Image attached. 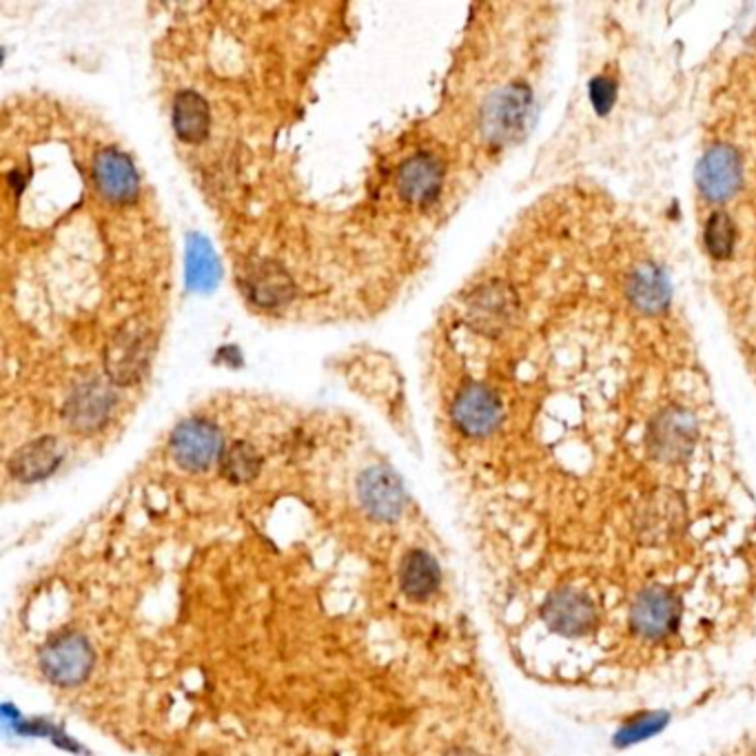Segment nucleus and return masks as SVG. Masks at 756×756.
I'll list each match as a JSON object with an SVG mask.
<instances>
[{"label":"nucleus","mask_w":756,"mask_h":756,"mask_svg":"<svg viewBox=\"0 0 756 756\" xmlns=\"http://www.w3.org/2000/svg\"><path fill=\"white\" fill-rule=\"evenodd\" d=\"M172 120H174L176 135L187 144L202 142L211 129L209 105L200 94H196L191 90L180 92L176 96Z\"/></svg>","instance_id":"obj_17"},{"label":"nucleus","mask_w":756,"mask_h":756,"mask_svg":"<svg viewBox=\"0 0 756 756\" xmlns=\"http://www.w3.org/2000/svg\"><path fill=\"white\" fill-rule=\"evenodd\" d=\"M114 409V393L98 380L75 389L67 402L64 415L73 430L94 433L103 428Z\"/></svg>","instance_id":"obj_12"},{"label":"nucleus","mask_w":756,"mask_h":756,"mask_svg":"<svg viewBox=\"0 0 756 756\" xmlns=\"http://www.w3.org/2000/svg\"><path fill=\"white\" fill-rule=\"evenodd\" d=\"M473 307L480 322H484L486 327H501L512 309V299L508 288L493 286V288H484L477 295Z\"/></svg>","instance_id":"obj_22"},{"label":"nucleus","mask_w":756,"mask_h":756,"mask_svg":"<svg viewBox=\"0 0 756 756\" xmlns=\"http://www.w3.org/2000/svg\"><path fill=\"white\" fill-rule=\"evenodd\" d=\"M62 460V450L54 437H40L25 444L10 462V469L21 482H40L49 477Z\"/></svg>","instance_id":"obj_14"},{"label":"nucleus","mask_w":756,"mask_h":756,"mask_svg":"<svg viewBox=\"0 0 756 756\" xmlns=\"http://www.w3.org/2000/svg\"><path fill=\"white\" fill-rule=\"evenodd\" d=\"M357 493L375 519L391 521L404 510V488L389 469H368L359 477Z\"/></svg>","instance_id":"obj_10"},{"label":"nucleus","mask_w":756,"mask_h":756,"mask_svg":"<svg viewBox=\"0 0 756 756\" xmlns=\"http://www.w3.org/2000/svg\"><path fill=\"white\" fill-rule=\"evenodd\" d=\"M450 415H452V422H456V426L464 435L486 437L499 426L504 411H501L499 398L493 391H488L486 387L473 385L456 398Z\"/></svg>","instance_id":"obj_6"},{"label":"nucleus","mask_w":756,"mask_h":756,"mask_svg":"<svg viewBox=\"0 0 756 756\" xmlns=\"http://www.w3.org/2000/svg\"><path fill=\"white\" fill-rule=\"evenodd\" d=\"M590 101L596 114H609L617 101V83L609 75H596L590 83Z\"/></svg>","instance_id":"obj_23"},{"label":"nucleus","mask_w":756,"mask_h":756,"mask_svg":"<svg viewBox=\"0 0 756 756\" xmlns=\"http://www.w3.org/2000/svg\"><path fill=\"white\" fill-rule=\"evenodd\" d=\"M149 338L144 329H122L107 351V368L116 382H133L149 362Z\"/></svg>","instance_id":"obj_13"},{"label":"nucleus","mask_w":756,"mask_h":756,"mask_svg":"<svg viewBox=\"0 0 756 756\" xmlns=\"http://www.w3.org/2000/svg\"><path fill=\"white\" fill-rule=\"evenodd\" d=\"M220 280V262L211 249V245L191 236L187 245V282L193 291H211Z\"/></svg>","instance_id":"obj_19"},{"label":"nucleus","mask_w":756,"mask_h":756,"mask_svg":"<svg viewBox=\"0 0 756 756\" xmlns=\"http://www.w3.org/2000/svg\"><path fill=\"white\" fill-rule=\"evenodd\" d=\"M262 460L258 450L245 441L234 444L222 458V475L234 484H247L258 477Z\"/></svg>","instance_id":"obj_20"},{"label":"nucleus","mask_w":756,"mask_h":756,"mask_svg":"<svg viewBox=\"0 0 756 756\" xmlns=\"http://www.w3.org/2000/svg\"><path fill=\"white\" fill-rule=\"evenodd\" d=\"M172 456L185 471L202 473L222 456V435L206 420H189L174 430Z\"/></svg>","instance_id":"obj_4"},{"label":"nucleus","mask_w":756,"mask_h":756,"mask_svg":"<svg viewBox=\"0 0 756 756\" xmlns=\"http://www.w3.org/2000/svg\"><path fill=\"white\" fill-rule=\"evenodd\" d=\"M695 437H697L695 420L688 413L670 411V413H663L652 424L648 444H650V450L657 460L674 464V462H682L684 458L690 456V450L695 446Z\"/></svg>","instance_id":"obj_8"},{"label":"nucleus","mask_w":756,"mask_h":756,"mask_svg":"<svg viewBox=\"0 0 756 756\" xmlns=\"http://www.w3.org/2000/svg\"><path fill=\"white\" fill-rule=\"evenodd\" d=\"M446 756H480V754H475L473 749H452V752L446 754Z\"/></svg>","instance_id":"obj_24"},{"label":"nucleus","mask_w":756,"mask_h":756,"mask_svg":"<svg viewBox=\"0 0 756 756\" xmlns=\"http://www.w3.org/2000/svg\"><path fill=\"white\" fill-rule=\"evenodd\" d=\"M741 178V158L730 144H714L697 165V187L710 202L730 200L739 191Z\"/></svg>","instance_id":"obj_5"},{"label":"nucleus","mask_w":756,"mask_h":756,"mask_svg":"<svg viewBox=\"0 0 756 756\" xmlns=\"http://www.w3.org/2000/svg\"><path fill=\"white\" fill-rule=\"evenodd\" d=\"M94 652L83 635L62 633L54 637L40 652V668L56 686H79L90 676Z\"/></svg>","instance_id":"obj_2"},{"label":"nucleus","mask_w":756,"mask_h":756,"mask_svg":"<svg viewBox=\"0 0 756 756\" xmlns=\"http://www.w3.org/2000/svg\"><path fill=\"white\" fill-rule=\"evenodd\" d=\"M402 590L415 599L424 601L439 588V566L426 551H411L402 564Z\"/></svg>","instance_id":"obj_18"},{"label":"nucleus","mask_w":756,"mask_h":756,"mask_svg":"<svg viewBox=\"0 0 756 756\" xmlns=\"http://www.w3.org/2000/svg\"><path fill=\"white\" fill-rule=\"evenodd\" d=\"M531 120L533 94L523 85H508L486 103L482 129L493 144H510L525 133Z\"/></svg>","instance_id":"obj_1"},{"label":"nucleus","mask_w":756,"mask_h":756,"mask_svg":"<svg viewBox=\"0 0 756 756\" xmlns=\"http://www.w3.org/2000/svg\"><path fill=\"white\" fill-rule=\"evenodd\" d=\"M682 619V599L674 592L654 586L637 594L630 606V626L643 639H665L678 628Z\"/></svg>","instance_id":"obj_3"},{"label":"nucleus","mask_w":756,"mask_h":756,"mask_svg":"<svg viewBox=\"0 0 756 756\" xmlns=\"http://www.w3.org/2000/svg\"><path fill=\"white\" fill-rule=\"evenodd\" d=\"M544 617L553 630L564 637L588 635L596 624L594 601L575 588H562L551 594L544 609Z\"/></svg>","instance_id":"obj_7"},{"label":"nucleus","mask_w":756,"mask_h":756,"mask_svg":"<svg viewBox=\"0 0 756 756\" xmlns=\"http://www.w3.org/2000/svg\"><path fill=\"white\" fill-rule=\"evenodd\" d=\"M94 180L98 191L111 202H131L140 189L133 163L118 149H105L96 156Z\"/></svg>","instance_id":"obj_11"},{"label":"nucleus","mask_w":756,"mask_h":756,"mask_svg":"<svg viewBox=\"0 0 756 756\" xmlns=\"http://www.w3.org/2000/svg\"><path fill=\"white\" fill-rule=\"evenodd\" d=\"M441 185L444 167L433 154H426V151L411 156L406 163H402L398 172V191L411 204L426 206L435 202L441 191Z\"/></svg>","instance_id":"obj_9"},{"label":"nucleus","mask_w":756,"mask_h":756,"mask_svg":"<svg viewBox=\"0 0 756 756\" xmlns=\"http://www.w3.org/2000/svg\"><path fill=\"white\" fill-rule=\"evenodd\" d=\"M247 291L256 305L273 309L280 305H286V302L293 297L295 288H293V280L280 264L260 262L247 280Z\"/></svg>","instance_id":"obj_16"},{"label":"nucleus","mask_w":756,"mask_h":756,"mask_svg":"<svg viewBox=\"0 0 756 756\" xmlns=\"http://www.w3.org/2000/svg\"><path fill=\"white\" fill-rule=\"evenodd\" d=\"M628 297L633 305L646 314H659L670 302L668 275L654 264H641L628 280Z\"/></svg>","instance_id":"obj_15"},{"label":"nucleus","mask_w":756,"mask_h":756,"mask_svg":"<svg viewBox=\"0 0 756 756\" xmlns=\"http://www.w3.org/2000/svg\"><path fill=\"white\" fill-rule=\"evenodd\" d=\"M734 238H736V234H734L732 217L723 211L712 213V217L706 224V232H704V243H706L708 253L717 260L730 258L732 249H734Z\"/></svg>","instance_id":"obj_21"}]
</instances>
